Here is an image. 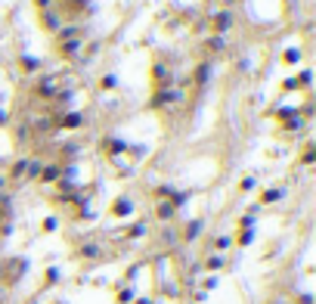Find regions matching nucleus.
<instances>
[{"label":"nucleus","instance_id":"obj_3","mask_svg":"<svg viewBox=\"0 0 316 304\" xmlns=\"http://www.w3.org/2000/svg\"><path fill=\"white\" fill-rule=\"evenodd\" d=\"M25 168H28L25 162H16V165H13V177H22V174H25Z\"/></svg>","mask_w":316,"mask_h":304},{"label":"nucleus","instance_id":"obj_5","mask_svg":"<svg viewBox=\"0 0 316 304\" xmlns=\"http://www.w3.org/2000/svg\"><path fill=\"white\" fill-rule=\"evenodd\" d=\"M208 267H211V270H217V267H223V258H211V261H208Z\"/></svg>","mask_w":316,"mask_h":304},{"label":"nucleus","instance_id":"obj_6","mask_svg":"<svg viewBox=\"0 0 316 304\" xmlns=\"http://www.w3.org/2000/svg\"><path fill=\"white\" fill-rule=\"evenodd\" d=\"M77 121H81V118H77V115H68V118H62V124H71V128H74Z\"/></svg>","mask_w":316,"mask_h":304},{"label":"nucleus","instance_id":"obj_8","mask_svg":"<svg viewBox=\"0 0 316 304\" xmlns=\"http://www.w3.org/2000/svg\"><path fill=\"white\" fill-rule=\"evenodd\" d=\"M140 304H149V301H140Z\"/></svg>","mask_w":316,"mask_h":304},{"label":"nucleus","instance_id":"obj_4","mask_svg":"<svg viewBox=\"0 0 316 304\" xmlns=\"http://www.w3.org/2000/svg\"><path fill=\"white\" fill-rule=\"evenodd\" d=\"M195 233H199V223H189V226H186V239H192Z\"/></svg>","mask_w":316,"mask_h":304},{"label":"nucleus","instance_id":"obj_2","mask_svg":"<svg viewBox=\"0 0 316 304\" xmlns=\"http://www.w3.org/2000/svg\"><path fill=\"white\" fill-rule=\"evenodd\" d=\"M171 214H174V205H158V217H162V220L171 217Z\"/></svg>","mask_w":316,"mask_h":304},{"label":"nucleus","instance_id":"obj_7","mask_svg":"<svg viewBox=\"0 0 316 304\" xmlns=\"http://www.w3.org/2000/svg\"><path fill=\"white\" fill-rule=\"evenodd\" d=\"M37 4H41V7H44V4H50V0H37Z\"/></svg>","mask_w":316,"mask_h":304},{"label":"nucleus","instance_id":"obj_1","mask_svg":"<svg viewBox=\"0 0 316 304\" xmlns=\"http://www.w3.org/2000/svg\"><path fill=\"white\" fill-rule=\"evenodd\" d=\"M112 211H115V214H130V202H127V199L115 202V205H112Z\"/></svg>","mask_w":316,"mask_h":304}]
</instances>
